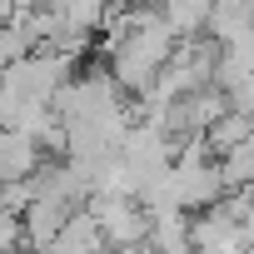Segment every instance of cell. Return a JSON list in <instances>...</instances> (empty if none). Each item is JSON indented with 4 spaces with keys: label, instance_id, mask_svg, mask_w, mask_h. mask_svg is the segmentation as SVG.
<instances>
[{
    "label": "cell",
    "instance_id": "obj_1",
    "mask_svg": "<svg viewBox=\"0 0 254 254\" xmlns=\"http://www.w3.org/2000/svg\"><path fill=\"white\" fill-rule=\"evenodd\" d=\"M85 209L100 219L105 244H145L150 234V209L140 204V194H90Z\"/></svg>",
    "mask_w": 254,
    "mask_h": 254
},
{
    "label": "cell",
    "instance_id": "obj_2",
    "mask_svg": "<svg viewBox=\"0 0 254 254\" xmlns=\"http://www.w3.org/2000/svg\"><path fill=\"white\" fill-rule=\"evenodd\" d=\"M239 234H244L239 219H234L219 199L190 214V244H194L199 254H239Z\"/></svg>",
    "mask_w": 254,
    "mask_h": 254
},
{
    "label": "cell",
    "instance_id": "obj_3",
    "mask_svg": "<svg viewBox=\"0 0 254 254\" xmlns=\"http://www.w3.org/2000/svg\"><path fill=\"white\" fill-rule=\"evenodd\" d=\"M65 219H70V204H65V199H55V194H35V199L20 209L25 244H30V249H45V244L65 229Z\"/></svg>",
    "mask_w": 254,
    "mask_h": 254
},
{
    "label": "cell",
    "instance_id": "obj_4",
    "mask_svg": "<svg viewBox=\"0 0 254 254\" xmlns=\"http://www.w3.org/2000/svg\"><path fill=\"white\" fill-rule=\"evenodd\" d=\"M145 249H155V254H190L194 249L190 244V209H155Z\"/></svg>",
    "mask_w": 254,
    "mask_h": 254
},
{
    "label": "cell",
    "instance_id": "obj_5",
    "mask_svg": "<svg viewBox=\"0 0 254 254\" xmlns=\"http://www.w3.org/2000/svg\"><path fill=\"white\" fill-rule=\"evenodd\" d=\"M160 5H165V20H170L175 40H190V35H204L209 30L214 0H160Z\"/></svg>",
    "mask_w": 254,
    "mask_h": 254
},
{
    "label": "cell",
    "instance_id": "obj_6",
    "mask_svg": "<svg viewBox=\"0 0 254 254\" xmlns=\"http://www.w3.org/2000/svg\"><path fill=\"white\" fill-rule=\"evenodd\" d=\"M70 254H100L105 249V234H100V219L90 214V209H70V219H65V229L55 234Z\"/></svg>",
    "mask_w": 254,
    "mask_h": 254
},
{
    "label": "cell",
    "instance_id": "obj_7",
    "mask_svg": "<svg viewBox=\"0 0 254 254\" xmlns=\"http://www.w3.org/2000/svg\"><path fill=\"white\" fill-rule=\"evenodd\" d=\"M249 130H254V115H244V110H224V115L209 125V130H204V145H209V155L219 160V155H224V150H234Z\"/></svg>",
    "mask_w": 254,
    "mask_h": 254
},
{
    "label": "cell",
    "instance_id": "obj_8",
    "mask_svg": "<svg viewBox=\"0 0 254 254\" xmlns=\"http://www.w3.org/2000/svg\"><path fill=\"white\" fill-rule=\"evenodd\" d=\"M214 85L224 90L229 110L254 115V70H214Z\"/></svg>",
    "mask_w": 254,
    "mask_h": 254
},
{
    "label": "cell",
    "instance_id": "obj_9",
    "mask_svg": "<svg viewBox=\"0 0 254 254\" xmlns=\"http://www.w3.org/2000/svg\"><path fill=\"white\" fill-rule=\"evenodd\" d=\"M100 254H145V244H105Z\"/></svg>",
    "mask_w": 254,
    "mask_h": 254
},
{
    "label": "cell",
    "instance_id": "obj_10",
    "mask_svg": "<svg viewBox=\"0 0 254 254\" xmlns=\"http://www.w3.org/2000/svg\"><path fill=\"white\" fill-rule=\"evenodd\" d=\"M190 254H199V249H190Z\"/></svg>",
    "mask_w": 254,
    "mask_h": 254
}]
</instances>
